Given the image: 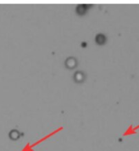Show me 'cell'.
I'll use <instances>...</instances> for the list:
<instances>
[{
    "instance_id": "obj_1",
    "label": "cell",
    "mask_w": 139,
    "mask_h": 151,
    "mask_svg": "<svg viewBox=\"0 0 139 151\" xmlns=\"http://www.w3.org/2000/svg\"><path fill=\"white\" fill-rule=\"evenodd\" d=\"M95 42L98 45H103L107 42V37L104 34H98L95 37Z\"/></svg>"
},
{
    "instance_id": "obj_2",
    "label": "cell",
    "mask_w": 139,
    "mask_h": 151,
    "mask_svg": "<svg viewBox=\"0 0 139 151\" xmlns=\"http://www.w3.org/2000/svg\"><path fill=\"white\" fill-rule=\"evenodd\" d=\"M88 6H90L89 5H85V4H81V5H78L76 9V12H77V15H84L85 13H87V11L88 9H89Z\"/></svg>"
}]
</instances>
